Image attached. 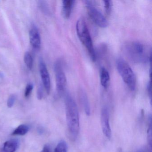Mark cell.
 I'll use <instances>...</instances> for the list:
<instances>
[{
	"label": "cell",
	"instance_id": "cell-3",
	"mask_svg": "<svg viewBox=\"0 0 152 152\" xmlns=\"http://www.w3.org/2000/svg\"><path fill=\"white\" fill-rule=\"evenodd\" d=\"M76 30L79 39L87 49L91 60L93 61H96V52L92 39L87 23L82 18H81L77 21Z\"/></svg>",
	"mask_w": 152,
	"mask_h": 152
},
{
	"label": "cell",
	"instance_id": "cell-16",
	"mask_svg": "<svg viewBox=\"0 0 152 152\" xmlns=\"http://www.w3.org/2000/svg\"><path fill=\"white\" fill-rule=\"evenodd\" d=\"M67 145L65 141L61 140L57 145L54 152H67Z\"/></svg>",
	"mask_w": 152,
	"mask_h": 152
},
{
	"label": "cell",
	"instance_id": "cell-6",
	"mask_svg": "<svg viewBox=\"0 0 152 152\" xmlns=\"http://www.w3.org/2000/svg\"><path fill=\"white\" fill-rule=\"evenodd\" d=\"M56 75L57 91L59 95H62L65 90L66 85V78L60 60L56 61L54 66Z\"/></svg>",
	"mask_w": 152,
	"mask_h": 152
},
{
	"label": "cell",
	"instance_id": "cell-19",
	"mask_svg": "<svg viewBox=\"0 0 152 152\" xmlns=\"http://www.w3.org/2000/svg\"><path fill=\"white\" fill-rule=\"evenodd\" d=\"M152 122H151V117H150V123L148 125V143L149 145L150 149H151L152 146Z\"/></svg>",
	"mask_w": 152,
	"mask_h": 152
},
{
	"label": "cell",
	"instance_id": "cell-15",
	"mask_svg": "<svg viewBox=\"0 0 152 152\" xmlns=\"http://www.w3.org/2000/svg\"><path fill=\"white\" fill-rule=\"evenodd\" d=\"M25 64L29 70H31L33 66V58L31 54L29 52H26L24 56Z\"/></svg>",
	"mask_w": 152,
	"mask_h": 152
},
{
	"label": "cell",
	"instance_id": "cell-20",
	"mask_svg": "<svg viewBox=\"0 0 152 152\" xmlns=\"http://www.w3.org/2000/svg\"><path fill=\"white\" fill-rule=\"evenodd\" d=\"M16 96L15 95H11L10 96L8 99L7 102V106L9 108H11L14 106L15 104V101Z\"/></svg>",
	"mask_w": 152,
	"mask_h": 152
},
{
	"label": "cell",
	"instance_id": "cell-17",
	"mask_svg": "<svg viewBox=\"0 0 152 152\" xmlns=\"http://www.w3.org/2000/svg\"><path fill=\"white\" fill-rule=\"evenodd\" d=\"M104 8L105 11L107 15L111 13L112 8V2L111 1H104Z\"/></svg>",
	"mask_w": 152,
	"mask_h": 152
},
{
	"label": "cell",
	"instance_id": "cell-14",
	"mask_svg": "<svg viewBox=\"0 0 152 152\" xmlns=\"http://www.w3.org/2000/svg\"><path fill=\"white\" fill-rule=\"evenodd\" d=\"M29 130V126L26 124H21L14 130L12 132V135L23 136L26 135Z\"/></svg>",
	"mask_w": 152,
	"mask_h": 152
},
{
	"label": "cell",
	"instance_id": "cell-5",
	"mask_svg": "<svg viewBox=\"0 0 152 152\" xmlns=\"http://www.w3.org/2000/svg\"><path fill=\"white\" fill-rule=\"evenodd\" d=\"M88 14L93 22L99 27L105 28L108 26V23L104 16L89 1H84Z\"/></svg>",
	"mask_w": 152,
	"mask_h": 152
},
{
	"label": "cell",
	"instance_id": "cell-23",
	"mask_svg": "<svg viewBox=\"0 0 152 152\" xmlns=\"http://www.w3.org/2000/svg\"><path fill=\"white\" fill-rule=\"evenodd\" d=\"M40 152H50L49 147L48 145H45Z\"/></svg>",
	"mask_w": 152,
	"mask_h": 152
},
{
	"label": "cell",
	"instance_id": "cell-24",
	"mask_svg": "<svg viewBox=\"0 0 152 152\" xmlns=\"http://www.w3.org/2000/svg\"><path fill=\"white\" fill-rule=\"evenodd\" d=\"M135 152H148V150L147 148H143L138 149Z\"/></svg>",
	"mask_w": 152,
	"mask_h": 152
},
{
	"label": "cell",
	"instance_id": "cell-12",
	"mask_svg": "<svg viewBox=\"0 0 152 152\" xmlns=\"http://www.w3.org/2000/svg\"><path fill=\"white\" fill-rule=\"evenodd\" d=\"M100 80L101 86L104 88H107L110 83V74L105 67H102L100 70Z\"/></svg>",
	"mask_w": 152,
	"mask_h": 152
},
{
	"label": "cell",
	"instance_id": "cell-1",
	"mask_svg": "<svg viewBox=\"0 0 152 152\" xmlns=\"http://www.w3.org/2000/svg\"><path fill=\"white\" fill-rule=\"evenodd\" d=\"M123 50L125 56L137 64L151 62V49L144 43L137 41L127 42L124 45Z\"/></svg>",
	"mask_w": 152,
	"mask_h": 152
},
{
	"label": "cell",
	"instance_id": "cell-21",
	"mask_svg": "<svg viewBox=\"0 0 152 152\" xmlns=\"http://www.w3.org/2000/svg\"><path fill=\"white\" fill-rule=\"evenodd\" d=\"M37 98L39 100H41L43 98V87L42 85H40L38 88L37 93Z\"/></svg>",
	"mask_w": 152,
	"mask_h": 152
},
{
	"label": "cell",
	"instance_id": "cell-9",
	"mask_svg": "<svg viewBox=\"0 0 152 152\" xmlns=\"http://www.w3.org/2000/svg\"><path fill=\"white\" fill-rule=\"evenodd\" d=\"M29 39L32 47L36 50H39L41 46L40 34L37 27L34 25L31 26L29 31Z\"/></svg>",
	"mask_w": 152,
	"mask_h": 152
},
{
	"label": "cell",
	"instance_id": "cell-13",
	"mask_svg": "<svg viewBox=\"0 0 152 152\" xmlns=\"http://www.w3.org/2000/svg\"><path fill=\"white\" fill-rule=\"evenodd\" d=\"M80 98L81 103H82V104L85 111V113L87 114V115H90L91 113V108L89 102L87 94L83 91H80Z\"/></svg>",
	"mask_w": 152,
	"mask_h": 152
},
{
	"label": "cell",
	"instance_id": "cell-22",
	"mask_svg": "<svg viewBox=\"0 0 152 152\" xmlns=\"http://www.w3.org/2000/svg\"><path fill=\"white\" fill-rule=\"evenodd\" d=\"M147 90L148 93V96L150 97V99H151L152 98V89H151V81L148 82V83L147 86Z\"/></svg>",
	"mask_w": 152,
	"mask_h": 152
},
{
	"label": "cell",
	"instance_id": "cell-7",
	"mask_svg": "<svg viewBox=\"0 0 152 152\" xmlns=\"http://www.w3.org/2000/svg\"><path fill=\"white\" fill-rule=\"evenodd\" d=\"M39 69L42 85L47 94H49L51 88L50 76L46 64L42 58H40L39 61Z\"/></svg>",
	"mask_w": 152,
	"mask_h": 152
},
{
	"label": "cell",
	"instance_id": "cell-18",
	"mask_svg": "<svg viewBox=\"0 0 152 152\" xmlns=\"http://www.w3.org/2000/svg\"><path fill=\"white\" fill-rule=\"evenodd\" d=\"M33 84L31 83H29L27 84L25 90L24 96L25 97L28 98L30 96L33 89Z\"/></svg>",
	"mask_w": 152,
	"mask_h": 152
},
{
	"label": "cell",
	"instance_id": "cell-2",
	"mask_svg": "<svg viewBox=\"0 0 152 152\" xmlns=\"http://www.w3.org/2000/svg\"><path fill=\"white\" fill-rule=\"evenodd\" d=\"M66 123L69 133L75 139L80 132V118L78 107L75 101L70 94H66L65 98Z\"/></svg>",
	"mask_w": 152,
	"mask_h": 152
},
{
	"label": "cell",
	"instance_id": "cell-10",
	"mask_svg": "<svg viewBox=\"0 0 152 152\" xmlns=\"http://www.w3.org/2000/svg\"><path fill=\"white\" fill-rule=\"evenodd\" d=\"M19 145V140L17 139H11L6 141L3 144L1 152H15Z\"/></svg>",
	"mask_w": 152,
	"mask_h": 152
},
{
	"label": "cell",
	"instance_id": "cell-4",
	"mask_svg": "<svg viewBox=\"0 0 152 152\" xmlns=\"http://www.w3.org/2000/svg\"><path fill=\"white\" fill-rule=\"evenodd\" d=\"M116 67L123 80L128 88L130 90H135L137 84L136 75L129 64L124 59L120 58L116 61Z\"/></svg>",
	"mask_w": 152,
	"mask_h": 152
},
{
	"label": "cell",
	"instance_id": "cell-11",
	"mask_svg": "<svg viewBox=\"0 0 152 152\" xmlns=\"http://www.w3.org/2000/svg\"><path fill=\"white\" fill-rule=\"evenodd\" d=\"M75 1L72 0H64L62 1V11L64 17L68 18L71 16Z\"/></svg>",
	"mask_w": 152,
	"mask_h": 152
},
{
	"label": "cell",
	"instance_id": "cell-8",
	"mask_svg": "<svg viewBox=\"0 0 152 152\" xmlns=\"http://www.w3.org/2000/svg\"><path fill=\"white\" fill-rule=\"evenodd\" d=\"M101 123L104 135L108 139H110L112 137V131L109 122V111L107 107H104L101 110Z\"/></svg>",
	"mask_w": 152,
	"mask_h": 152
}]
</instances>
